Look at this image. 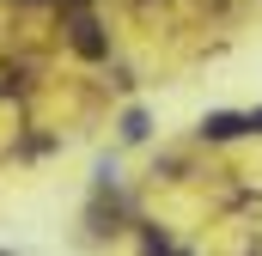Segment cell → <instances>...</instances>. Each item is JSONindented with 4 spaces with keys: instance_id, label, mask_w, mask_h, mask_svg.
I'll list each match as a JSON object with an SVG mask.
<instances>
[{
    "instance_id": "4",
    "label": "cell",
    "mask_w": 262,
    "mask_h": 256,
    "mask_svg": "<svg viewBox=\"0 0 262 256\" xmlns=\"http://www.w3.org/2000/svg\"><path fill=\"white\" fill-rule=\"evenodd\" d=\"M0 256H18V250H0Z\"/></svg>"
},
{
    "instance_id": "3",
    "label": "cell",
    "mask_w": 262,
    "mask_h": 256,
    "mask_svg": "<svg viewBox=\"0 0 262 256\" xmlns=\"http://www.w3.org/2000/svg\"><path fill=\"white\" fill-rule=\"evenodd\" d=\"M122 140H146V110H140V104H134V110H122Z\"/></svg>"
},
{
    "instance_id": "2",
    "label": "cell",
    "mask_w": 262,
    "mask_h": 256,
    "mask_svg": "<svg viewBox=\"0 0 262 256\" xmlns=\"http://www.w3.org/2000/svg\"><path fill=\"white\" fill-rule=\"evenodd\" d=\"M232 134H244V116H232V110L201 116V140H232Z\"/></svg>"
},
{
    "instance_id": "1",
    "label": "cell",
    "mask_w": 262,
    "mask_h": 256,
    "mask_svg": "<svg viewBox=\"0 0 262 256\" xmlns=\"http://www.w3.org/2000/svg\"><path fill=\"white\" fill-rule=\"evenodd\" d=\"M73 49H79V55H92V61H98V55H110V37H104V25L79 12V18H73Z\"/></svg>"
}]
</instances>
